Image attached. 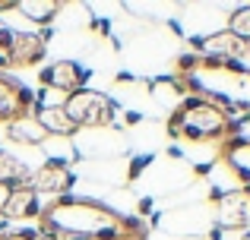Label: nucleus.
<instances>
[{
    "label": "nucleus",
    "instance_id": "nucleus-1",
    "mask_svg": "<svg viewBox=\"0 0 250 240\" xmlns=\"http://www.w3.org/2000/svg\"><path fill=\"white\" fill-rule=\"evenodd\" d=\"M38 234L44 240H149L152 224L146 218L121 215L98 199L63 196L44 203Z\"/></svg>",
    "mask_w": 250,
    "mask_h": 240
},
{
    "label": "nucleus",
    "instance_id": "nucleus-2",
    "mask_svg": "<svg viewBox=\"0 0 250 240\" xmlns=\"http://www.w3.org/2000/svg\"><path fill=\"white\" fill-rule=\"evenodd\" d=\"M165 133L174 142L206 146V142H225L228 136H238L241 120H234L228 111H222L219 105L200 98V95H187L174 111H168Z\"/></svg>",
    "mask_w": 250,
    "mask_h": 240
},
{
    "label": "nucleus",
    "instance_id": "nucleus-3",
    "mask_svg": "<svg viewBox=\"0 0 250 240\" xmlns=\"http://www.w3.org/2000/svg\"><path fill=\"white\" fill-rule=\"evenodd\" d=\"M63 111L76 123L80 133L114 127V98L98 92V89H80V92L67 95L63 98Z\"/></svg>",
    "mask_w": 250,
    "mask_h": 240
},
{
    "label": "nucleus",
    "instance_id": "nucleus-4",
    "mask_svg": "<svg viewBox=\"0 0 250 240\" xmlns=\"http://www.w3.org/2000/svg\"><path fill=\"white\" fill-rule=\"evenodd\" d=\"M29 186L44 199V203H54V199L70 196V190L76 186L73 161H67V158H48L42 167H35V171H32Z\"/></svg>",
    "mask_w": 250,
    "mask_h": 240
},
{
    "label": "nucleus",
    "instance_id": "nucleus-5",
    "mask_svg": "<svg viewBox=\"0 0 250 240\" xmlns=\"http://www.w3.org/2000/svg\"><path fill=\"white\" fill-rule=\"evenodd\" d=\"M212 203V222L222 231H250V193L244 190H212L209 193Z\"/></svg>",
    "mask_w": 250,
    "mask_h": 240
},
{
    "label": "nucleus",
    "instance_id": "nucleus-6",
    "mask_svg": "<svg viewBox=\"0 0 250 240\" xmlns=\"http://www.w3.org/2000/svg\"><path fill=\"white\" fill-rule=\"evenodd\" d=\"M190 51L196 57H212V60H222V63H241L250 57V44L241 41L238 35H231L228 29L209 32L203 38H190Z\"/></svg>",
    "mask_w": 250,
    "mask_h": 240
},
{
    "label": "nucleus",
    "instance_id": "nucleus-7",
    "mask_svg": "<svg viewBox=\"0 0 250 240\" xmlns=\"http://www.w3.org/2000/svg\"><path fill=\"white\" fill-rule=\"evenodd\" d=\"M89 76H92L89 67H83L80 60H67V57L38 70V82H42L44 89H51V92H63V98L85 89Z\"/></svg>",
    "mask_w": 250,
    "mask_h": 240
},
{
    "label": "nucleus",
    "instance_id": "nucleus-8",
    "mask_svg": "<svg viewBox=\"0 0 250 240\" xmlns=\"http://www.w3.org/2000/svg\"><path fill=\"white\" fill-rule=\"evenodd\" d=\"M35 92L32 89H25L19 79H13V76L0 73V123H13L19 117H29V114H35Z\"/></svg>",
    "mask_w": 250,
    "mask_h": 240
},
{
    "label": "nucleus",
    "instance_id": "nucleus-9",
    "mask_svg": "<svg viewBox=\"0 0 250 240\" xmlns=\"http://www.w3.org/2000/svg\"><path fill=\"white\" fill-rule=\"evenodd\" d=\"M219 161L238 180V190L250 193V139L247 136L238 133V136H228L225 142H219Z\"/></svg>",
    "mask_w": 250,
    "mask_h": 240
},
{
    "label": "nucleus",
    "instance_id": "nucleus-10",
    "mask_svg": "<svg viewBox=\"0 0 250 240\" xmlns=\"http://www.w3.org/2000/svg\"><path fill=\"white\" fill-rule=\"evenodd\" d=\"M51 32H13L10 67H38L48 57Z\"/></svg>",
    "mask_w": 250,
    "mask_h": 240
},
{
    "label": "nucleus",
    "instance_id": "nucleus-11",
    "mask_svg": "<svg viewBox=\"0 0 250 240\" xmlns=\"http://www.w3.org/2000/svg\"><path fill=\"white\" fill-rule=\"evenodd\" d=\"M212 224V215H203L200 205H184V209H174L162 218V228L177 237H206Z\"/></svg>",
    "mask_w": 250,
    "mask_h": 240
},
{
    "label": "nucleus",
    "instance_id": "nucleus-12",
    "mask_svg": "<svg viewBox=\"0 0 250 240\" xmlns=\"http://www.w3.org/2000/svg\"><path fill=\"white\" fill-rule=\"evenodd\" d=\"M42 209H44V199L25 184V186H16V190H6L3 203H0V218L3 222H25V218H38Z\"/></svg>",
    "mask_w": 250,
    "mask_h": 240
},
{
    "label": "nucleus",
    "instance_id": "nucleus-13",
    "mask_svg": "<svg viewBox=\"0 0 250 240\" xmlns=\"http://www.w3.org/2000/svg\"><path fill=\"white\" fill-rule=\"evenodd\" d=\"M35 117H38V123L44 127L48 136H57V139H73V136H80L76 123L63 111V105H38L35 101Z\"/></svg>",
    "mask_w": 250,
    "mask_h": 240
},
{
    "label": "nucleus",
    "instance_id": "nucleus-14",
    "mask_svg": "<svg viewBox=\"0 0 250 240\" xmlns=\"http://www.w3.org/2000/svg\"><path fill=\"white\" fill-rule=\"evenodd\" d=\"M149 95H152L162 108L174 111V108L190 95V89H187V82H184L181 76H162V79H155L152 86H149Z\"/></svg>",
    "mask_w": 250,
    "mask_h": 240
},
{
    "label": "nucleus",
    "instance_id": "nucleus-15",
    "mask_svg": "<svg viewBox=\"0 0 250 240\" xmlns=\"http://www.w3.org/2000/svg\"><path fill=\"white\" fill-rule=\"evenodd\" d=\"M6 136H10V142H19V146H29V148L44 146V142H48V133H44V127L38 123L35 114L6 123Z\"/></svg>",
    "mask_w": 250,
    "mask_h": 240
},
{
    "label": "nucleus",
    "instance_id": "nucleus-16",
    "mask_svg": "<svg viewBox=\"0 0 250 240\" xmlns=\"http://www.w3.org/2000/svg\"><path fill=\"white\" fill-rule=\"evenodd\" d=\"M29 177H32V167L22 158H16L13 152L0 148V186L3 190H16V186L29 184Z\"/></svg>",
    "mask_w": 250,
    "mask_h": 240
},
{
    "label": "nucleus",
    "instance_id": "nucleus-17",
    "mask_svg": "<svg viewBox=\"0 0 250 240\" xmlns=\"http://www.w3.org/2000/svg\"><path fill=\"white\" fill-rule=\"evenodd\" d=\"M61 10H63L61 0H16V13L35 25H51L61 16Z\"/></svg>",
    "mask_w": 250,
    "mask_h": 240
},
{
    "label": "nucleus",
    "instance_id": "nucleus-18",
    "mask_svg": "<svg viewBox=\"0 0 250 240\" xmlns=\"http://www.w3.org/2000/svg\"><path fill=\"white\" fill-rule=\"evenodd\" d=\"M225 29L231 32V35H238L241 41L250 44V3H247V6H238V10H231Z\"/></svg>",
    "mask_w": 250,
    "mask_h": 240
},
{
    "label": "nucleus",
    "instance_id": "nucleus-19",
    "mask_svg": "<svg viewBox=\"0 0 250 240\" xmlns=\"http://www.w3.org/2000/svg\"><path fill=\"white\" fill-rule=\"evenodd\" d=\"M0 240H44L38 231H3Z\"/></svg>",
    "mask_w": 250,
    "mask_h": 240
},
{
    "label": "nucleus",
    "instance_id": "nucleus-20",
    "mask_svg": "<svg viewBox=\"0 0 250 240\" xmlns=\"http://www.w3.org/2000/svg\"><path fill=\"white\" fill-rule=\"evenodd\" d=\"M152 212V199H140V215H149Z\"/></svg>",
    "mask_w": 250,
    "mask_h": 240
},
{
    "label": "nucleus",
    "instance_id": "nucleus-21",
    "mask_svg": "<svg viewBox=\"0 0 250 240\" xmlns=\"http://www.w3.org/2000/svg\"><path fill=\"white\" fill-rule=\"evenodd\" d=\"M244 240H250V231H247V234H244Z\"/></svg>",
    "mask_w": 250,
    "mask_h": 240
}]
</instances>
